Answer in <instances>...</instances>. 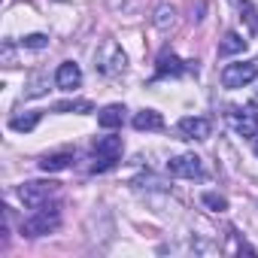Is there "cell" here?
I'll list each match as a JSON object with an SVG mask.
<instances>
[{
  "mask_svg": "<svg viewBox=\"0 0 258 258\" xmlns=\"http://www.w3.org/2000/svg\"><path fill=\"white\" fill-rule=\"evenodd\" d=\"M243 49H246V40H243L240 34H234V31H228L225 40L219 43V55H225V58H228V55H237V52H243Z\"/></svg>",
  "mask_w": 258,
  "mask_h": 258,
  "instance_id": "obj_14",
  "label": "cell"
},
{
  "mask_svg": "<svg viewBox=\"0 0 258 258\" xmlns=\"http://www.w3.org/2000/svg\"><path fill=\"white\" fill-rule=\"evenodd\" d=\"M176 131H179L182 140H207L210 131H213V121L204 118V115H185V118H179Z\"/></svg>",
  "mask_w": 258,
  "mask_h": 258,
  "instance_id": "obj_8",
  "label": "cell"
},
{
  "mask_svg": "<svg viewBox=\"0 0 258 258\" xmlns=\"http://www.w3.org/2000/svg\"><path fill=\"white\" fill-rule=\"evenodd\" d=\"M134 127H137V131H161V127H164V118H161V112H155V109H143V112L134 115Z\"/></svg>",
  "mask_w": 258,
  "mask_h": 258,
  "instance_id": "obj_12",
  "label": "cell"
},
{
  "mask_svg": "<svg viewBox=\"0 0 258 258\" xmlns=\"http://www.w3.org/2000/svg\"><path fill=\"white\" fill-rule=\"evenodd\" d=\"M70 161H73V152H70V149H64V152H52V155H46V158L40 161V170H46V173H55V170H64V167H70Z\"/></svg>",
  "mask_w": 258,
  "mask_h": 258,
  "instance_id": "obj_13",
  "label": "cell"
},
{
  "mask_svg": "<svg viewBox=\"0 0 258 258\" xmlns=\"http://www.w3.org/2000/svg\"><path fill=\"white\" fill-rule=\"evenodd\" d=\"M258 76V64L255 61H243V64H228L225 70H222V85L225 88H243V85H249L252 79Z\"/></svg>",
  "mask_w": 258,
  "mask_h": 258,
  "instance_id": "obj_5",
  "label": "cell"
},
{
  "mask_svg": "<svg viewBox=\"0 0 258 258\" xmlns=\"http://www.w3.org/2000/svg\"><path fill=\"white\" fill-rule=\"evenodd\" d=\"M40 118H43V112H28V115H16V118H10V127H13V131H34Z\"/></svg>",
  "mask_w": 258,
  "mask_h": 258,
  "instance_id": "obj_16",
  "label": "cell"
},
{
  "mask_svg": "<svg viewBox=\"0 0 258 258\" xmlns=\"http://www.w3.org/2000/svg\"><path fill=\"white\" fill-rule=\"evenodd\" d=\"M55 195H58V182H52V179L49 182H25L19 188V198H22L25 207H40Z\"/></svg>",
  "mask_w": 258,
  "mask_h": 258,
  "instance_id": "obj_6",
  "label": "cell"
},
{
  "mask_svg": "<svg viewBox=\"0 0 258 258\" xmlns=\"http://www.w3.org/2000/svg\"><path fill=\"white\" fill-rule=\"evenodd\" d=\"M228 118H231L234 131L240 137H258V109H255V103L252 106H231Z\"/></svg>",
  "mask_w": 258,
  "mask_h": 258,
  "instance_id": "obj_4",
  "label": "cell"
},
{
  "mask_svg": "<svg viewBox=\"0 0 258 258\" xmlns=\"http://www.w3.org/2000/svg\"><path fill=\"white\" fill-rule=\"evenodd\" d=\"M61 225V210H58V204H40V207H34V216L22 225V234L25 237H43V234H52L55 228Z\"/></svg>",
  "mask_w": 258,
  "mask_h": 258,
  "instance_id": "obj_2",
  "label": "cell"
},
{
  "mask_svg": "<svg viewBox=\"0 0 258 258\" xmlns=\"http://www.w3.org/2000/svg\"><path fill=\"white\" fill-rule=\"evenodd\" d=\"M94 67H97V73H100V76L115 79V76H121V73H124V67H127V55L121 52V46H118L115 40H106V43L97 49Z\"/></svg>",
  "mask_w": 258,
  "mask_h": 258,
  "instance_id": "obj_3",
  "label": "cell"
},
{
  "mask_svg": "<svg viewBox=\"0 0 258 258\" xmlns=\"http://www.w3.org/2000/svg\"><path fill=\"white\" fill-rule=\"evenodd\" d=\"M121 152H124L121 137H115V134L97 137V140H94V155H91V173H106V170H112V167L118 164Z\"/></svg>",
  "mask_w": 258,
  "mask_h": 258,
  "instance_id": "obj_1",
  "label": "cell"
},
{
  "mask_svg": "<svg viewBox=\"0 0 258 258\" xmlns=\"http://www.w3.org/2000/svg\"><path fill=\"white\" fill-rule=\"evenodd\" d=\"M55 85H58L61 91H76V88L82 85V70H79V64H76V61H64V64L58 67V73H55Z\"/></svg>",
  "mask_w": 258,
  "mask_h": 258,
  "instance_id": "obj_9",
  "label": "cell"
},
{
  "mask_svg": "<svg viewBox=\"0 0 258 258\" xmlns=\"http://www.w3.org/2000/svg\"><path fill=\"white\" fill-rule=\"evenodd\" d=\"M255 152H258V146H255Z\"/></svg>",
  "mask_w": 258,
  "mask_h": 258,
  "instance_id": "obj_21",
  "label": "cell"
},
{
  "mask_svg": "<svg viewBox=\"0 0 258 258\" xmlns=\"http://www.w3.org/2000/svg\"><path fill=\"white\" fill-rule=\"evenodd\" d=\"M234 7H237V10L243 13L240 19H243V22L249 25V31H252V34H258V7H252L249 0H234Z\"/></svg>",
  "mask_w": 258,
  "mask_h": 258,
  "instance_id": "obj_15",
  "label": "cell"
},
{
  "mask_svg": "<svg viewBox=\"0 0 258 258\" xmlns=\"http://www.w3.org/2000/svg\"><path fill=\"white\" fill-rule=\"evenodd\" d=\"M91 100H64V103H55V112H91Z\"/></svg>",
  "mask_w": 258,
  "mask_h": 258,
  "instance_id": "obj_18",
  "label": "cell"
},
{
  "mask_svg": "<svg viewBox=\"0 0 258 258\" xmlns=\"http://www.w3.org/2000/svg\"><path fill=\"white\" fill-rule=\"evenodd\" d=\"M167 173L179 176V179H201L204 176V164L198 155H176L167 161Z\"/></svg>",
  "mask_w": 258,
  "mask_h": 258,
  "instance_id": "obj_7",
  "label": "cell"
},
{
  "mask_svg": "<svg viewBox=\"0 0 258 258\" xmlns=\"http://www.w3.org/2000/svg\"><path fill=\"white\" fill-rule=\"evenodd\" d=\"M201 201H204V207H210V210H216V213H222V210L228 207V201H225L222 195H216V191H204Z\"/></svg>",
  "mask_w": 258,
  "mask_h": 258,
  "instance_id": "obj_19",
  "label": "cell"
},
{
  "mask_svg": "<svg viewBox=\"0 0 258 258\" xmlns=\"http://www.w3.org/2000/svg\"><path fill=\"white\" fill-rule=\"evenodd\" d=\"M155 28L158 31H167V28H173L176 25V10L173 7H158V13H155Z\"/></svg>",
  "mask_w": 258,
  "mask_h": 258,
  "instance_id": "obj_17",
  "label": "cell"
},
{
  "mask_svg": "<svg viewBox=\"0 0 258 258\" xmlns=\"http://www.w3.org/2000/svg\"><path fill=\"white\" fill-rule=\"evenodd\" d=\"M191 67H185V61H179L173 52H161L158 55V67H155V76L161 79V76H182V73H188Z\"/></svg>",
  "mask_w": 258,
  "mask_h": 258,
  "instance_id": "obj_10",
  "label": "cell"
},
{
  "mask_svg": "<svg viewBox=\"0 0 258 258\" xmlns=\"http://www.w3.org/2000/svg\"><path fill=\"white\" fill-rule=\"evenodd\" d=\"M124 106L121 103H109V106H103L100 112H97V121H100V127H106V131H112V127H121L124 124Z\"/></svg>",
  "mask_w": 258,
  "mask_h": 258,
  "instance_id": "obj_11",
  "label": "cell"
},
{
  "mask_svg": "<svg viewBox=\"0 0 258 258\" xmlns=\"http://www.w3.org/2000/svg\"><path fill=\"white\" fill-rule=\"evenodd\" d=\"M22 46H25V49H46V46H49V37H46V34H31V37L22 40Z\"/></svg>",
  "mask_w": 258,
  "mask_h": 258,
  "instance_id": "obj_20",
  "label": "cell"
}]
</instances>
